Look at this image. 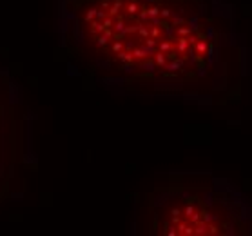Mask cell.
Returning <instances> with one entry per match:
<instances>
[{
    "mask_svg": "<svg viewBox=\"0 0 252 236\" xmlns=\"http://www.w3.org/2000/svg\"><path fill=\"white\" fill-rule=\"evenodd\" d=\"M176 49L180 53H185L189 49V38L187 36H178V42H176Z\"/></svg>",
    "mask_w": 252,
    "mask_h": 236,
    "instance_id": "obj_1",
    "label": "cell"
},
{
    "mask_svg": "<svg viewBox=\"0 0 252 236\" xmlns=\"http://www.w3.org/2000/svg\"><path fill=\"white\" fill-rule=\"evenodd\" d=\"M154 62H156V66L165 67V66H167V56H165V53H163V51L156 53V55H154Z\"/></svg>",
    "mask_w": 252,
    "mask_h": 236,
    "instance_id": "obj_2",
    "label": "cell"
},
{
    "mask_svg": "<svg viewBox=\"0 0 252 236\" xmlns=\"http://www.w3.org/2000/svg\"><path fill=\"white\" fill-rule=\"evenodd\" d=\"M118 58H120L123 64H131V62L134 60V55H132V53H127V51H120V53H118Z\"/></svg>",
    "mask_w": 252,
    "mask_h": 236,
    "instance_id": "obj_3",
    "label": "cell"
},
{
    "mask_svg": "<svg viewBox=\"0 0 252 236\" xmlns=\"http://www.w3.org/2000/svg\"><path fill=\"white\" fill-rule=\"evenodd\" d=\"M207 49H209V44H207L205 40H198V42H196V51L199 53V55H205Z\"/></svg>",
    "mask_w": 252,
    "mask_h": 236,
    "instance_id": "obj_4",
    "label": "cell"
},
{
    "mask_svg": "<svg viewBox=\"0 0 252 236\" xmlns=\"http://www.w3.org/2000/svg\"><path fill=\"white\" fill-rule=\"evenodd\" d=\"M182 66H183V62H182V60H178V58H174V62L167 64V69H169V71H180V69H182Z\"/></svg>",
    "mask_w": 252,
    "mask_h": 236,
    "instance_id": "obj_5",
    "label": "cell"
},
{
    "mask_svg": "<svg viewBox=\"0 0 252 236\" xmlns=\"http://www.w3.org/2000/svg\"><path fill=\"white\" fill-rule=\"evenodd\" d=\"M120 7H122V0H114V2H112V6H111V9H109V15H111V16L118 15Z\"/></svg>",
    "mask_w": 252,
    "mask_h": 236,
    "instance_id": "obj_6",
    "label": "cell"
},
{
    "mask_svg": "<svg viewBox=\"0 0 252 236\" xmlns=\"http://www.w3.org/2000/svg\"><path fill=\"white\" fill-rule=\"evenodd\" d=\"M191 27H183V26H178V29H176V35L178 36H189L191 35Z\"/></svg>",
    "mask_w": 252,
    "mask_h": 236,
    "instance_id": "obj_7",
    "label": "cell"
},
{
    "mask_svg": "<svg viewBox=\"0 0 252 236\" xmlns=\"http://www.w3.org/2000/svg\"><path fill=\"white\" fill-rule=\"evenodd\" d=\"M138 33H140V36H142V38H149V36H151V31L147 29L143 24H140V27H138Z\"/></svg>",
    "mask_w": 252,
    "mask_h": 236,
    "instance_id": "obj_8",
    "label": "cell"
},
{
    "mask_svg": "<svg viewBox=\"0 0 252 236\" xmlns=\"http://www.w3.org/2000/svg\"><path fill=\"white\" fill-rule=\"evenodd\" d=\"M114 31H116V33H123V35H125V24H123L122 16H120V20H118V22L114 24Z\"/></svg>",
    "mask_w": 252,
    "mask_h": 236,
    "instance_id": "obj_9",
    "label": "cell"
},
{
    "mask_svg": "<svg viewBox=\"0 0 252 236\" xmlns=\"http://www.w3.org/2000/svg\"><path fill=\"white\" fill-rule=\"evenodd\" d=\"M147 13H149V18H152V16H160V7L152 6V7L147 9Z\"/></svg>",
    "mask_w": 252,
    "mask_h": 236,
    "instance_id": "obj_10",
    "label": "cell"
},
{
    "mask_svg": "<svg viewBox=\"0 0 252 236\" xmlns=\"http://www.w3.org/2000/svg\"><path fill=\"white\" fill-rule=\"evenodd\" d=\"M127 13H129V15H136V13H138V4H136V2H131V4L127 6Z\"/></svg>",
    "mask_w": 252,
    "mask_h": 236,
    "instance_id": "obj_11",
    "label": "cell"
},
{
    "mask_svg": "<svg viewBox=\"0 0 252 236\" xmlns=\"http://www.w3.org/2000/svg\"><path fill=\"white\" fill-rule=\"evenodd\" d=\"M160 51H163V53L172 51V44H171V42H162V44H160Z\"/></svg>",
    "mask_w": 252,
    "mask_h": 236,
    "instance_id": "obj_12",
    "label": "cell"
},
{
    "mask_svg": "<svg viewBox=\"0 0 252 236\" xmlns=\"http://www.w3.org/2000/svg\"><path fill=\"white\" fill-rule=\"evenodd\" d=\"M194 214H196V209L192 207V203H189V205L185 207V216H189V218H192V216H194Z\"/></svg>",
    "mask_w": 252,
    "mask_h": 236,
    "instance_id": "obj_13",
    "label": "cell"
},
{
    "mask_svg": "<svg viewBox=\"0 0 252 236\" xmlns=\"http://www.w3.org/2000/svg\"><path fill=\"white\" fill-rule=\"evenodd\" d=\"M96 13H98V9H89V11L85 13V20H87V22H91V20L96 16Z\"/></svg>",
    "mask_w": 252,
    "mask_h": 236,
    "instance_id": "obj_14",
    "label": "cell"
},
{
    "mask_svg": "<svg viewBox=\"0 0 252 236\" xmlns=\"http://www.w3.org/2000/svg\"><path fill=\"white\" fill-rule=\"evenodd\" d=\"M171 15H172V11H171V9H167V7L160 9V16H162V18H169Z\"/></svg>",
    "mask_w": 252,
    "mask_h": 236,
    "instance_id": "obj_15",
    "label": "cell"
},
{
    "mask_svg": "<svg viewBox=\"0 0 252 236\" xmlns=\"http://www.w3.org/2000/svg\"><path fill=\"white\" fill-rule=\"evenodd\" d=\"M112 51H114V53H120V51H123V46H122V42H120V40H116V42L112 44Z\"/></svg>",
    "mask_w": 252,
    "mask_h": 236,
    "instance_id": "obj_16",
    "label": "cell"
},
{
    "mask_svg": "<svg viewBox=\"0 0 252 236\" xmlns=\"http://www.w3.org/2000/svg\"><path fill=\"white\" fill-rule=\"evenodd\" d=\"M145 46H147V47H151V49H152V47H156V40H154L152 36L145 38Z\"/></svg>",
    "mask_w": 252,
    "mask_h": 236,
    "instance_id": "obj_17",
    "label": "cell"
},
{
    "mask_svg": "<svg viewBox=\"0 0 252 236\" xmlns=\"http://www.w3.org/2000/svg\"><path fill=\"white\" fill-rule=\"evenodd\" d=\"M102 24H103V27H105V29H109V27H112V26H114V24H112V18H109V16L103 18V22H102Z\"/></svg>",
    "mask_w": 252,
    "mask_h": 236,
    "instance_id": "obj_18",
    "label": "cell"
},
{
    "mask_svg": "<svg viewBox=\"0 0 252 236\" xmlns=\"http://www.w3.org/2000/svg\"><path fill=\"white\" fill-rule=\"evenodd\" d=\"M209 227H205V225H198V227L194 229V234H205Z\"/></svg>",
    "mask_w": 252,
    "mask_h": 236,
    "instance_id": "obj_19",
    "label": "cell"
},
{
    "mask_svg": "<svg viewBox=\"0 0 252 236\" xmlns=\"http://www.w3.org/2000/svg\"><path fill=\"white\" fill-rule=\"evenodd\" d=\"M183 22H185V20H183V18H182L180 15H176V16L172 18V26H182Z\"/></svg>",
    "mask_w": 252,
    "mask_h": 236,
    "instance_id": "obj_20",
    "label": "cell"
},
{
    "mask_svg": "<svg viewBox=\"0 0 252 236\" xmlns=\"http://www.w3.org/2000/svg\"><path fill=\"white\" fill-rule=\"evenodd\" d=\"M143 69L149 71V73H152V71H154V64H152V62H145V64H143Z\"/></svg>",
    "mask_w": 252,
    "mask_h": 236,
    "instance_id": "obj_21",
    "label": "cell"
},
{
    "mask_svg": "<svg viewBox=\"0 0 252 236\" xmlns=\"http://www.w3.org/2000/svg\"><path fill=\"white\" fill-rule=\"evenodd\" d=\"M138 16H140L142 22H143V20H147V18H149V13H147V9H142V11L138 13Z\"/></svg>",
    "mask_w": 252,
    "mask_h": 236,
    "instance_id": "obj_22",
    "label": "cell"
},
{
    "mask_svg": "<svg viewBox=\"0 0 252 236\" xmlns=\"http://www.w3.org/2000/svg\"><path fill=\"white\" fill-rule=\"evenodd\" d=\"M158 35H160V27L154 26V27L151 29V36H152V38H158Z\"/></svg>",
    "mask_w": 252,
    "mask_h": 236,
    "instance_id": "obj_23",
    "label": "cell"
},
{
    "mask_svg": "<svg viewBox=\"0 0 252 236\" xmlns=\"http://www.w3.org/2000/svg\"><path fill=\"white\" fill-rule=\"evenodd\" d=\"M189 26H191L192 31H196V29H198V20H196V18H191V20H189Z\"/></svg>",
    "mask_w": 252,
    "mask_h": 236,
    "instance_id": "obj_24",
    "label": "cell"
},
{
    "mask_svg": "<svg viewBox=\"0 0 252 236\" xmlns=\"http://www.w3.org/2000/svg\"><path fill=\"white\" fill-rule=\"evenodd\" d=\"M107 38H109L107 35H102V36L98 38V46H105V44H107Z\"/></svg>",
    "mask_w": 252,
    "mask_h": 236,
    "instance_id": "obj_25",
    "label": "cell"
},
{
    "mask_svg": "<svg viewBox=\"0 0 252 236\" xmlns=\"http://www.w3.org/2000/svg\"><path fill=\"white\" fill-rule=\"evenodd\" d=\"M151 22H152L154 26H160V24H162V18H160V16H152V18H151Z\"/></svg>",
    "mask_w": 252,
    "mask_h": 236,
    "instance_id": "obj_26",
    "label": "cell"
},
{
    "mask_svg": "<svg viewBox=\"0 0 252 236\" xmlns=\"http://www.w3.org/2000/svg\"><path fill=\"white\" fill-rule=\"evenodd\" d=\"M183 234H187V236H191V234H194V227H185Z\"/></svg>",
    "mask_w": 252,
    "mask_h": 236,
    "instance_id": "obj_27",
    "label": "cell"
},
{
    "mask_svg": "<svg viewBox=\"0 0 252 236\" xmlns=\"http://www.w3.org/2000/svg\"><path fill=\"white\" fill-rule=\"evenodd\" d=\"M185 227H187V225H185V223H180V225H178V227H176V229H178V232H182V234H183Z\"/></svg>",
    "mask_w": 252,
    "mask_h": 236,
    "instance_id": "obj_28",
    "label": "cell"
},
{
    "mask_svg": "<svg viewBox=\"0 0 252 236\" xmlns=\"http://www.w3.org/2000/svg\"><path fill=\"white\" fill-rule=\"evenodd\" d=\"M171 214H172V216H180L182 211H180V209H172V211H171Z\"/></svg>",
    "mask_w": 252,
    "mask_h": 236,
    "instance_id": "obj_29",
    "label": "cell"
},
{
    "mask_svg": "<svg viewBox=\"0 0 252 236\" xmlns=\"http://www.w3.org/2000/svg\"><path fill=\"white\" fill-rule=\"evenodd\" d=\"M96 16H98L100 20H103V18H105L107 15H105V13H103V11H98V13H96Z\"/></svg>",
    "mask_w": 252,
    "mask_h": 236,
    "instance_id": "obj_30",
    "label": "cell"
},
{
    "mask_svg": "<svg viewBox=\"0 0 252 236\" xmlns=\"http://www.w3.org/2000/svg\"><path fill=\"white\" fill-rule=\"evenodd\" d=\"M196 42H198V36H191V38H189V44H196Z\"/></svg>",
    "mask_w": 252,
    "mask_h": 236,
    "instance_id": "obj_31",
    "label": "cell"
},
{
    "mask_svg": "<svg viewBox=\"0 0 252 236\" xmlns=\"http://www.w3.org/2000/svg\"><path fill=\"white\" fill-rule=\"evenodd\" d=\"M209 229H211V232H212V234H216V232H218V229L214 227V225H209Z\"/></svg>",
    "mask_w": 252,
    "mask_h": 236,
    "instance_id": "obj_32",
    "label": "cell"
}]
</instances>
